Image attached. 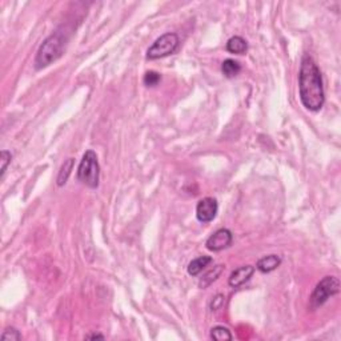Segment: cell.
I'll list each match as a JSON object with an SVG mask.
<instances>
[{
    "instance_id": "5bb4252c",
    "label": "cell",
    "mask_w": 341,
    "mask_h": 341,
    "mask_svg": "<svg viewBox=\"0 0 341 341\" xmlns=\"http://www.w3.org/2000/svg\"><path fill=\"white\" fill-rule=\"evenodd\" d=\"M74 169V159H68L67 161H64V164L61 165L60 170H59V175H57V185L61 187L67 183L70 175H71V170Z\"/></svg>"
},
{
    "instance_id": "d6986e66",
    "label": "cell",
    "mask_w": 341,
    "mask_h": 341,
    "mask_svg": "<svg viewBox=\"0 0 341 341\" xmlns=\"http://www.w3.org/2000/svg\"><path fill=\"white\" fill-rule=\"evenodd\" d=\"M223 296L221 295H217L216 297L213 298V301H215V304L212 302V311H215V309H217V306H219V304H220L221 301H223Z\"/></svg>"
},
{
    "instance_id": "7c38bea8",
    "label": "cell",
    "mask_w": 341,
    "mask_h": 341,
    "mask_svg": "<svg viewBox=\"0 0 341 341\" xmlns=\"http://www.w3.org/2000/svg\"><path fill=\"white\" fill-rule=\"evenodd\" d=\"M224 268H225V265H223V264H219V265L213 266L212 269L208 270V272L200 279L199 287L202 288V289H206V288L210 287L213 281H216L217 279L220 277V275L223 274Z\"/></svg>"
},
{
    "instance_id": "5b68a950",
    "label": "cell",
    "mask_w": 341,
    "mask_h": 341,
    "mask_svg": "<svg viewBox=\"0 0 341 341\" xmlns=\"http://www.w3.org/2000/svg\"><path fill=\"white\" fill-rule=\"evenodd\" d=\"M179 44H180V40H179V36L176 33H174V32L164 33L163 36H160L159 39L153 43L152 46L149 47L148 51H147V59L156 60V59L169 56V55L178 51Z\"/></svg>"
},
{
    "instance_id": "6da1fadb",
    "label": "cell",
    "mask_w": 341,
    "mask_h": 341,
    "mask_svg": "<svg viewBox=\"0 0 341 341\" xmlns=\"http://www.w3.org/2000/svg\"><path fill=\"white\" fill-rule=\"evenodd\" d=\"M298 91L301 104L308 111L317 112L324 107L325 95L321 72L309 55H304L301 60V68L298 75Z\"/></svg>"
},
{
    "instance_id": "30bf717a",
    "label": "cell",
    "mask_w": 341,
    "mask_h": 341,
    "mask_svg": "<svg viewBox=\"0 0 341 341\" xmlns=\"http://www.w3.org/2000/svg\"><path fill=\"white\" fill-rule=\"evenodd\" d=\"M212 263V257L211 256H200L197 259L192 260L188 265V274L191 276H197L199 274H201L202 270L206 269L207 266Z\"/></svg>"
},
{
    "instance_id": "e0dca14e",
    "label": "cell",
    "mask_w": 341,
    "mask_h": 341,
    "mask_svg": "<svg viewBox=\"0 0 341 341\" xmlns=\"http://www.w3.org/2000/svg\"><path fill=\"white\" fill-rule=\"evenodd\" d=\"M2 340H11V341H19L21 340V334L16 328H6L2 336H0Z\"/></svg>"
},
{
    "instance_id": "52a82bcc",
    "label": "cell",
    "mask_w": 341,
    "mask_h": 341,
    "mask_svg": "<svg viewBox=\"0 0 341 341\" xmlns=\"http://www.w3.org/2000/svg\"><path fill=\"white\" fill-rule=\"evenodd\" d=\"M217 201L213 197H204L196 206V217L200 223H211L216 217Z\"/></svg>"
},
{
    "instance_id": "2e32d148",
    "label": "cell",
    "mask_w": 341,
    "mask_h": 341,
    "mask_svg": "<svg viewBox=\"0 0 341 341\" xmlns=\"http://www.w3.org/2000/svg\"><path fill=\"white\" fill-rule=\"evenodd\" d=\"M160 80H161V76H160V74H157L155 71L146 72L144 78H143V82H144V84L147 87H156L160 83Z\"/></svg>"
},
{
    "instance_id": "9a60e30c",
    "label": "cell",
    "mask_w": 341,
    "mask_h": 341,
    "mask_svg": "<svg viewBox=\"0 0 341 341\" xmlns=\"http://www.w3.org/2000/svg\"><path fill=\"white\" fill-rule=\"evenodd\" d=\"M211 338L216 341H229L232 340V334L228 328L217 325L211 329Z\"/></svg>"
},
{
    "instance_id": "3957f363",
    "label": "cell",
    "mask_w": 341,
    "mask_h": 341,
    "mask_svg": "<svg viewBox=\"0 0 341 341\" xmlns=\"http://www.w3.org/2000/svg\"><path fill=\"white\" fill-rule=\"evenodd\" d=\"M100 178V167L97 156L93 151H87L78 167V180L89 188H97Z\"/></svg>"
},
{
    "instance_id": "ba28073f",
    "label": "cell",
    "mask_w": 341,
    "mask_h": 341,
    "mask_svg": "<svg viewBox=\"0 0 341 341\" xmlns=\"http://www.w3.org/2000/svg\"><path fill=\"white\" fill-rule=\"evenodd\" d=\"M255 274V266L252 265H243L237 269H234L228 279V284L232 288H238L245 284Z\"/></svg>"
},
{
    "instance_id": "ffe728a7",
    "label": "cell",
    "mask_w": 341,
    "mask_h": 341,
    "mask_svg": "<svg viewBox=\"0 0 341 341\" xmlns=\"http://www.w3.org/2000/svg\"><path fill=\"white\" fill-rule=\"evenodd\" d=\"M85 338H88V340H93V338H104V336L103 334L95 333V334H89V336H87Z\"/></svg>"
},
{
    "instance_id": "4fadbf2b",
    "label": "cell",
    "mask_w": 341,
    "mask_h": 341,
    "mask_svg": "<svg viewBox=\"0 0 341 341\" xmlns=\"http://www.w3.org/2000/svg\"><path fill=\"white\" fill-rule=\"evenodd\" d=\"M221 72L228 79L236 78L242 72V65H240L238 61L233 60V59H227V60H224L223 64H221Z\"/></svg>"
},
{
    "instance_id": "8992f818",
    "label": "cell",
    "mask_w": 341,
    "mask_h": 341,
    "mask_svg": "<svg viewBox=\"0 0 341 341\" xmlns=\"http://www.w3.org/2000/svg\"><path fill=\"white\" fill-rule=\"evenodd\" d=\"M232 240H233L232 232L227 228H221V229L211 234L207 240L206 247L207 249H210L212 252H220L223 249L231 247Z\"/></svg>"
},
{
    "instance_id": "277c9868",
    "label": "cell",
    "mask_w": 341,
    "mask_h": 341,
    "mask_svg": "<svg viewBox=\"0 0 341 341\" xmlns=\"http://www.w3.org/2000/svg\"><path fill=\"white\" fill-rule=\"evenodd\" d=\"M340 292V281L336 276H325L313 289L312 295L309 297V308L315 311L319 306L328 301V298L337 295Z\"/></svg>"
},
{
    "instance_id": "ac0fdd59",
    "label": "cell",
    "mask_w": 341,
    "mask_h": 341,
    "mask_svg": "<svg viewBox=\"0 0 341 341\" xmlns=\"http://www.w3.org/2000/svg\"><path fill=\"white\" fill-rule=\"evenodd\" d=\"M11 159H12V155H11L8 151H2L0 153V163H2V168H0V176L3 178L6 170H7L8 164L11 163Z\"/></svg>"
},
{
    "instance_id": "8fae6325",
    "label": "cell",
    "mask_w": 341,
    "mask_h": 341,
    "mask_svg": "<svg viewBox=\"0 0 341 341\" xmlns=\"http://www.w3.org/2000/svg\"><path fill=\"white\" fill-rule=\"evenodd\" d=\"M248 50L247 40L243 39L242 36H232L231 39L227 42V51L234 55H243Z\"/></svg>"
},
{
    "instance_id": "7a4b0ae2",
    "label": "cell",
    "mask_w": 341,
    "mask_h": 341,
    "mask_svg": "<svg viewBox=\"0 0 341 341\" xmlns=\"http://www.w3.org/2000/svg\"><path fill=\"white\" fill-rule=\"evenodd\" d=\"M65 43H67V35L63 31L53 32L50 35L42 46L39 47L38 53L35 57V68L36 70H42L60 59L61 55L65 50Z\"/></svg>"
},
{
    "instance_id": "9c48e42d",
    "label": "cell",
    "mask_w": 341,
    "mask_h": 341,
    "mask_svg": "<svg viewBox=\"0 0 341 341\" xmlns=\"http://www.w3.org/2000/svg\"><path fill=\"white\" fill-rule=\"evenodd\" d=\"M281 264V257L279 255H268L264 256L257 261L256 268L261 272V274H269L272 270L277 269L279 265Z\"/></svg>"
}]
</instances>
